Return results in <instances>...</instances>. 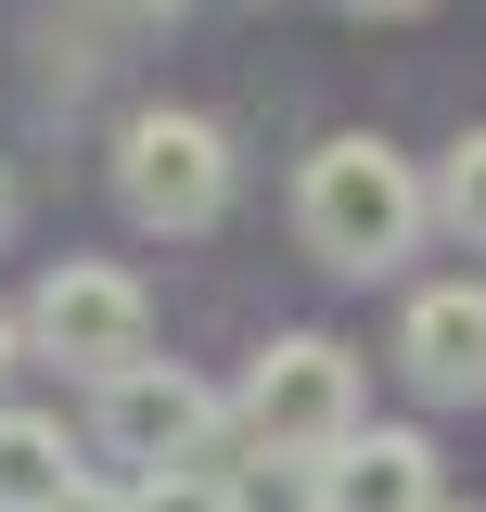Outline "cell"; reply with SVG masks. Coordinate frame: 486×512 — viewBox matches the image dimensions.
Masks as SVG:
<instances>
[{
  "label": "cell",
  "instance_id": "9c48e42d",
  "mask_svg": "<svg viewBox=\"0 0 486 512\" xmlns=\"http://www.w3.org/2000/svg\"><path fill=\"white\" fill-rule=\"evenodd\" d=\"M128 512H243V500L205 474V461H180V474H141V487H128Z\"/></svg>",
  "mask_w": 486,
  "mask_h": 512
},
{
  "label": "cell",
  "instance_id": "2e32d148",
  "mask_svg": "<svg viewBox=\"0 0 486 512\" xmlns=\"http://www.w3.org/2000/svg\"><path fill=\"white\" fill-rule=\"evenodd\" d=\"M435 512H474V500H435Z\"/></svg>",
  "mask_w": 486,
  "mask_h": 512
},
{
  "label": "cell",
  "instance_id": "8992f818",
  "mask_svg": "<svg viewBox=\"0 0 486 512\" xmlns=\"http://www.w3.org/2000/svg\"><path fill=\"white\" fill-rule=\"evenodd\" d=\"M397 359L423 397H486V282H435L397 320Z\"/></svg>",
  "mask_w": 486,
  "mask_h": 512
},
{
  "label": "cell",
  "instance_id": "52a82bcc",
  "mask_svg": "<svg viewBox=\"0 0 486 512\" xmlns=\"http://www.w3.org/2000/svg\"><path fill=\"white\" fill-rule=\"evenodd\" d=\"M320 474V512H435V448L423 436H346L333 461H307Z\"/></svg>",
  "mask_w": 486,
  "mask_h": 512
},
{
  "label": "cell",
  "instance_id": "5b68a950",
  "mask_svg": "<svg viewBox=\"0 0 486 512\" xmlns=\"http://www.w3.org/2000/svg\"><path fill=\"white\" fill-rule=\"evenodd\" d=\"M103 448L141 461V474H180V461L218 448V397H205L192 372H167V359H141V372L103 384Z\"/></svg>",
  "mask_w": 486,
  "mask_h": 512
},
{
  "label": "cell",
  "instance_id": "7a4b0ae2",
  "mask_svg": "<svg viewBox=\"0 0 486 512\" xmlns=\"http://www.w3.org/2000/svg\"><path fill=\"white\" fill-rule=\"evenodd\" d=\"M243 436L269 461H333L359 436V359L333 333H282L256 372H243Z\"/></svg>",
  "mask_w": 486,
  "mask_h": 512
},
{
  "label": "cell",
  "instance_id": "ba28073f",
  "mask_svg": "<svg viewBox=\"0 0 486 512\" xmlns=\"http://www.w3.org/2000/svg\"><path fill=\"white\" fill-rule=\"evenodd\" d=\"M64 487H77L64 423H39V410H0V512H52Z\"/></svg>",
  "mask_w": 486,
  "mask_h": 512
},
{
  "label": "cell",
  "instance_id": "9a60e30c",
  "mask_svg": "<svg viewBox=\"0 0 486 512\" xmlns=\"http://www.w3.org/2000/svg\"><path fill=\"white\" fill-rule=\"evenodd\" d=\"M0 359H13V320H0Z\"/></svg>",
  "mask_w": 486,
  "mask_h": 512
},
{
  "label": "cell",
  "instance_id": "6da1fadb",
  "mask_svg": "<svg viewBox=\"0 0 486 512\" xmlns=\"http://www.w3.org/2000/svg\"><path fill=\"white\" fill-rule=\"evenodd\" d=\"M295 231L320 269H346V282H384L397 256L423 244V180H410V154L397 141H371V128H346V141H320L295 180Z\"/></svg>",
  "mask_w": 486,
  "mask_h": 512
},
{
  "label": "cell",
  "instance_id": "30bf717a",
  "mask_svg": "<svg viewBox=\"0 0 486 512\" xmlns=\"http://www.w3.org/2000/svg\"><path fill=\"white\" fill-rule=\"evenodd\" d=\"M435 205H448V231H461V244H486V128L448 154V192H435Z\"/></svg>",
  "mask_w": 486,
  "mask_h": 512
},
{
  "label": "cell",
  "instance_id": "277c9868",
  "mask_svg": "<svg viewBox=\"0 0 486 512\" xmlns=\"http://www.w3.org/2000/svg\"><path fill=\"white\" fill-rule=\"evenodd\" d=\"M116 205L141 218V231H205L218 205H231V141L205 116H128L116 128Z\"/></svg>",
  "mask_w": 486,
  "mask_h": 512
},
{
  "label": "cell",
  "instance_id": "7c38bea8",
  "mask_svg": "<svg viewBox=\"0 0 486 512\" xmlns=\"http://www.w3.org/2000/svg\"><path fill=\"white\" fill-rule=\"evenodd\" d=\"M103 13H180V0H103Z\"/></svg>",
  "mask_w": 486,
  "mask_h": 512
},
{
  "label": "cell",
  "instance_id": "5bb4252c",
  "mask_svg": "<svg viewBox=\"0 0 486 512\" xmlns=\"http://www.w3.org/2000/svg\"><path fill=\"white\" fill-rule=\"evenodd\" d=\"M0 244H13V180H0Z\"/></svg>",
  "mask_w": 486,
  "mask_h": 512
},
{
  "label": "cell",
  "instance_id": "8fae6325",
  "mask_svg": "<svg viewBox=\"0 0 486 512\" xmlns=\"http://www.w3.org/2000/svg\"><path fill=\"white\" fill-rule=\"evenodd\" d=\"M52 512H128V487H103V474H77V487H64Z\"/></svg>",
  "mask_w": 486,
  "mask_h": 512
},
{
  "label": "cell",
  "instance_id": "4fadbf2b",
  "mask_svg": "<svg viewBox=\"0 0 486 512\" xmlns=\"http://www.w3.org/2000/svg\"><path fill=\"white\" fill-rule=\"evenodd\" d=\"M359 13H435V0H359Z\"/></svg>",
  "mask_w": 486,
  "mask_h": 512
},
{
  "label": "cell",
  "instance_id": "3957f363",
  "mask_svg": "<svg viewBox=\"0 0 486 512\" xmlns=\"http://www.w3.org/2000/svg\"><path fill=\"white\" fill-rule=\"evenodd\" d=\"M26 346L64 359V372H90V384H116V372L154 359V295L128 269H103V256H64L39 282V308H26Z\"/></svg>",
  "mask_w": 486,
  "mask_h": 512
}]
</instances>
